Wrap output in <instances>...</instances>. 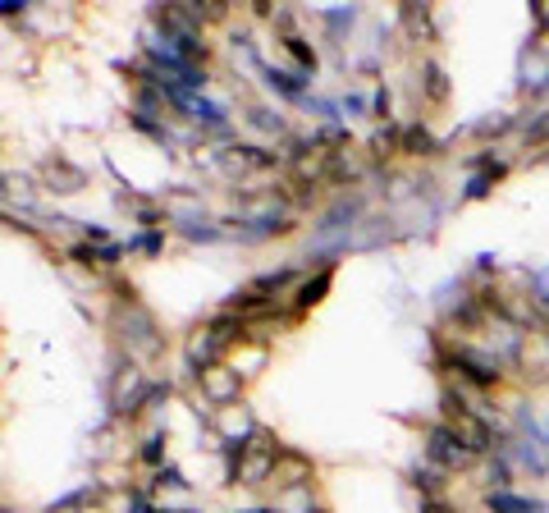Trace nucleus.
Here are the masks:
<instances>
[{
    "label": "nucleus",
    "instance_id": "f257e3e1",
    "mask_svg": "<svg viewBox=\"0 0 549 513\" xmlns=\"http://www.w3.org/2000/svg\"><path fill=\"white\" fill-rule=\"evenodd\" d=\"M238 330H243V317H238V312H220V317H211L193 339H188V367H193L197 376H206L211 367H220V358H225V349L238 339Z\"/></svg>",
    "mask_w": 549,
    "mask_h": 513
},
{
    "label": "nucleus",
    "instance_id": "f03ea898",
    "mask_svg": "<svg viewBox=\"0 0 549 513\" xmlns=\"http://www.w3.org/2000/svg\"><path fill=\"white\" fill-rule=\"evenodd\" d=\"M444 422L463 436V445L472 449V454H490L495 449V426H490V417H481L476 408H467L463 404V394L458 390H444Z\"/></svg>",
    "mask_w": 549,
    "mask_h": 513
},
{
    "label": "nucleus",
    "instance_id": "7ed1b4c3",
    "mask_svg": "<svg viewBox=\"0 0 549 513\" xmlns=\"http://www.w3.org/2000/svg\"><path fill=\"white\" fill-rule=\"evenodd\" d=\"M284 459V445L270 431H252L248 445H243V459H238V472L234 481L238 486H261V481L275 477V468H280Z\"/></svg>",
    "mask_w": 549,
    "mask_h": 513
},
{
    "label": "nucleus",
    "instance_id": "20e7f679",
    "mask_svg": "<svg viewBox=\"0 0 549 513\" xmlns=\"http://www.w3.org/2000/svg\"><path fill=\"white\" fill-rule=\"evenodd\" d=\"M119 339H124V349L133 353V358H151V353L165 349L161 339V326H156V317H151L142 303H124L119 307Z\"/></svg>",
    "mask_w": 549,
    "mask_h": 513
},
{
    "label": "nucleus",
    "instance_id": "39448f33",
    "mask_svg": "<svg viewBox=\"0 0 549 513\" xmlns=\"http://www.w3.org/2000/svg\"><path fill=\"white\" fill-rule=\"evenodd\" d=\"M426 459H431L435 468H444V472H463L476 454L463 445V436H458L449 422H435L431 431H426Z\"/></svg>",
    "mask_w": 549,
    "mask_h": 513
},
{
    "label": "nucleus",
    "instance_id": "423d86ee",
    "mask_svg": "<svg viewBox=\"0 0 549 513\" xmlns=\"http://www.w3.org/2000/svg\"><path fill=\"white\" fill-rule=\"evenodd\" d=\"M444 367H453L458 372V381L463 385H476V390H490V385H499V358H485V353L476 349H449L444 353Z\"/></svg>",
    "mask_w": 549,
    "mask_h": 513
},
{
    "label": "nucleus",
    "instance_id": "0eeeda50",
    "mask_svg": "<svg viewBox=\"0 0 549 513\" xmlns=\"http://www.w3.org/2000/svg\"><path fill=\"white\" fill-rule=\"evenodd\" d=\"M280 161V152H261L252 142H234L220 152V170L225 175H252V170H270V165Z\"/></svg>",
    "mask_w": 549,
    "mask_h": 513
},
{
    "label": "nucleus",
    "instance_id": "6e6552de",
    "mask_svg": "<svg viewBox=\"0 0 549 513\" xmlns=\"http://www.w3.org/2000/svg\"><path fill=\"white\" fill-rule=\"evenodd\" d=\"M197 381H202V394H206V399H211L216 408L234 404L238 390H243V376H238L234 367H225V362H220V367H211L206 376H197Z\"/></svg>",
    "mask_w": 549,
    "mask_h": 513
},
{
    "label": "nucleus",
    "instance_id": "1a4fd4ad",
    "mask_svg": "<svg viewBox=\"0 0 549 513\" xmlns=\"http://www.w3.org/2000/svg\"><path fill=\"white\" fill-rule=\"evenodd\" d=\"M330 280H334V271L330 266H321V271L312 275V280H302L298 289H293V317H302L307 307H316L325 294H330Z\"/></svg>",
    "mask_w": 549,
    "mask_h": 513
},
{
    "label": "nucleus",
    "instance_id": "9d476101",
    "mask_svg": "<svg viewBox=\"0 0 549 513\" xmlns=\"http://www.w3.org/2000/svg\"><path fill=\"white\" fill-rule=\"evenodd\" d=\"M275 486H284V491H298L302 481H312V463L302 459V454H293V449H284V459H280V468H275Z\"/></svg>",
    "mask_w": 549,
    "mask_h": 513
},
{
    "label": "nucleus",
    "instance_id": "9b49d317",
    "mask_svg": "<svg viewBox=\"0 0 549 513\" xmlns=\"http://www.w3.org/2000/svg\"><path fill=\"white\" fill-rule=\"evenodd\" d=\"M46 184H51V193H78L87 179H83V170H78V165H69V161H60V156H55V161H46Z\"/></svg>",
    "mask_w": 549,
    "mask_h": 513
},
{
    "label": "nucleus",
    "instance_id": "f8f14e48",
    "mask_svg": "<svg viewBox=\"0 0 549 513\" xmlns=\"http://www.w3.org/2000/svg\"><path fill=\"white\" fill-rule=\"evenodd\" d=\"M399 152H408V156H431V152H440V142L431 138V129H426V124H403Z\"/></svg>",
    "mask_w": 549,
    "mask_h": 513
},
{
    "label": "nucleus",
    "instance_id": "ddd939ff",
    "mask_svg": "<svg viewBox=\"0 0 549 513\" xmlns=\"http://www.w3.org/2000/svg\"><path fill=\"white\" fill-rule=\"evenodd\" d=\"M69 257H78L83 266H115L119 257H124V243H78V248H69Z\"/></svg>",
    "mask_w": 549,
    "mask_h": 513
},
{
    "label": "nucleus",
    "instance_id": "4468645a",
    "mask_svg": "<svg viewBox=\"0 0 549 513\" xmlns=\"http://www.w3.org/2000/svg\"><path fill=\"white\" fill-rule=\"evenodd\" d=\"M444 477H449V472L444 468H435L431 459H426V468H412V486H417L421 491V500H440V491H444Z\"/></svg>",
    "mask_w": 549,
    "mask_h": 513
},
{
    "label": "nucleus",
    "instance_id": "2eb2a0df",
    "mask_svg": "<svg viewBox=\"0 0 549 513\" xmlns=\"http://www.w3.org/2000/svg\"><path fill=\"white\" fill-rule=\"evenodd\" d=\"M261 78H266V88L280 92V97H302V88H307L298 74H289V69H275V65H261Z\"/></svg>",
    "mask_w": 549,
    "mask_h": 513
},
{
    "label": "nucleus",
    "instance_id": "dca6fc26",
    "mask_svg": "<svg viewBox=\"0 0 549 513\" xmlns=\"http://www.w3.org/2000/svg\"><path fill=\"white\" fill-rule=\"evenodd\" d=\"M485 509L490 513H540V504L522 500V495H508V491H485Z\"/></svg>",
    "mask_w": 549,
    "mask_h": 513
},
{
    "label": "nucleus",
    "instance_id": "f3484780",
    "mask_svg": "<svg viewBox=\"0 0 549 513\" xmlns=\"http://www.w3.org/2000/svg\"><path fill=\"white\" fill-rule=\"evenodd\" d=\"M421 88H426V101H444V97H449V78H444V69L435 65V60L421 65Z\"/></svg>",
    "mask_w": 549,
    "mask_h": 513
},
{
    "label": "nucleus",
    "instance_id": "a211bd4d",
    "mask_svg": "<svg viewBox=\"0 0 549 513\" xmlns=\"http://www.w3.org/2000/svg\"><path fill=\"white\" fill-rule=\"evenodd\" d=\"M284 51H289L293 60H298L302 69H307V74H312V69H316V51H312V46H307V37L289 33V37H284Z\"/></svg>",
    "mask_w": 549,
    "mask_h": 513
},
{
    "label": "nucleus",
    "instance_id": "6ab92c4d",
    "mask_svg": "<svg viewBox=\"0 0 549 513\" xmlns=\"http://www.w3.org/2000/svg\"><path fill=\"white\" fill-rule=\"evenodd\" d=\"M248 124H252V129H261V133H284V120L270 106H252L248 110Z\"/></svg>",
    "mask_w": 549,
    "mask_h": 513
},
{
    "label": "nucleus",
    "instance_id": "aec40b11",
    "mask_svg": "<svg viewBox=\"0 0 549 513\" xmlns=\"http://www.w3.org/2000/svg\"><path fill=\"white\" fill-rule=\"evenodd\" d=\"M92 495H97V491H92V486H83V491L65 495V500H55V504H51V509H46V513H83V509H87V500H92Z\"/></svg>",
    "mask_w": 549,
    "mask_h": 513
},
{
    "label": "nucleus",
    "instance_id": "412c9836",
    "mask_svg": "<svg viewBox=\"0 0 549 513\" xmlns=\"http://www.w3.org/2000/svg\"><path fill=\"white\" fill-rule=\"evenodd\" d=\"M138 459L151 463V468H165V440L161 436H147V440H142V449H138Z\"/></svg>",
    "mask_w": 549,
    "mask_h": 513
},
{
    "label": "nucleus",
    "instance_id": "4be33fe9",
    "mask_svg": "<svg viewBox=\"0 0 549 513\" xmlns=\"http://www.w3.org/2000/svg\"><path fill=\"white\" fill-rule=\"evenodd\" d=\"M504 170H508V165H495V170H485V175H476L472 184H467V197H485V193H490V184H495V179L504 175Z\"/></svg>",
    "mask_w": 549,
    "mask_h": 513
},
{
    "label": "nucleus",
    "instance_id": "5701e85b",
    "mask_svg": "<svg viewBox=\"0 0 549 513\" xmlns=\"http://www.w3.org/2000/svg\"><path fill=\"white\" fill-rule=\"evenodd\" d=\"M485 481H490V491H508V486H513V481H508V463L495 459L490 463V472H485Z\"/></svg>",
    "mask_w": 549,
    "mask_h": 513
},
{
    "label": "nucleus",
    "instance_id": "b1692460",
    "mask_svg": "<svg viewBox=\"0 0 549 513\" xmlns=\"http://www.w3.org/2000/svg\"><path fill=\"white\" fill-rule=\"evenodd\" d=\"M156 486H174V491H183L188 481H183L179 468H161V472H156Z\"/></svg>",
    "mask_w": 549,
    "mask_h": 513
},
{
    "label": "nucleus",
    "instance_id": "393cba45",
    "mask_svg": "<svg viewBox=\"0 0 549 513\" xmlns=\"http://www.w3.org/2000/svg\"><path fill=\"white\" fill-rule=\"evenodd\" d=\"M545 138H549V110L540 115V120L527 124V142H545Z\"/></svg>",
    "mask_w": 549,
    "mask_h": 513
},
{
    "label": "nucleus",
    "instance_id": "a878e982",
    "mask_svg": "<svg viewBox=\"0 0 549 513\" xmlns=\"http://www.w3.org/2000/svg\"><path fill=\"white\" fill-rule=\"evenodd\" d=\"M353 19H357L353 10H325V23H330V28H353Z\"/></svg>",
    "mask_w": 549,
    "mask_h": 513
},
{
    "label": "nucleus",
    "instance_id": "bb28decb",
    "mask_svg": "<svg viewBox=\"0 0 549 513\" xmlns=\"http://www.w3.org/2000/svg\"><path fill=\"white\" fill-rule=\"evenodd\" d=\"M138 248L147 252V257H156V252H161V234H156V230H151V234H142V239H138Z\"/></svg>",
    "mask_w": 549,
    "mask_h": 513
},
{
    "label": "nucleus",
    "instance_id": "cd10ccee",
    "mask_svg": "<svg viewBox=\"0 0 549 513\" xmlns=\"http://www.w3.org/2000/svg\"><path fill=\"white\" fill-rule=\"evenodd\" d=\"M531 14H536V23L549 33V0H536V5H531Z\"/></svg>",
    "mask_w": 549,
    "mask_h": 513
},
{
    "label": "nucleus",
    "instance_id": "c85d7f7f",
    "mask_svg": "<svg viewBox=\"0 0 549 513\" xmlns=\"http://www.w3.org/2000/svg\"><path fill=\"white\" fill-rule=\"evenodd\" d=\"M0 14H5V19H14V14H23V0H0Z\"/></svg>",
    "mask_w": 549,
    "mask_h": 513
},
{
    "label": "nucleus",
    "instance_id": "c756f323",
    "mask_svg": "<svg viewBox=\"0 0 549 513\" xmlns=\"http://www.w3.org/2000/svg\"><path fill=\"white\" fill-rule=\"evenodd\" d=\"M385 115H389V92L380 88V92H376V120H385Z\"/></svg>",
    "mask_w": 549,
    "mask_h": 513
},
{
    "label": "nucleus",
    "instance_id": "7c9ffc66",
    "mask_svg": "<svg viewBox=\"0 0 549 513\" xmlns=\"http://www.w3.org/2000/svg\"><path fill=\"white\" fill-rule=\"evenodd\" d=\"M248 513H275V509H248Z\"/></svg>",
    "mask_w": 549,
    "mask_h": 513
},
{
    "label": "nucleus",
    "instance_id": "2f4dec72",
    "mask_svg": "<svg viewBox=\"0 0 549 513\" xmlns=\"http://www.w3.org/2000/svg\"><path fill=\"white\" fill-rule=\"evenodd\" d=\"M307 513H325V509H307Z\"/></svg>",
    "mask_w": 549,
    "mask_h": 513
},
{
    "label": "nucleus",
    "instance_id": "473e14b6",
    "mask_svg": "<svg viewBox=\"0 0 549 513\" xmlns=\"http://www.w3.org/2000/svg\"><path fill=\"white\" fill-rule=\"evenodd\" d=\"M545 440H549V426H545Z\"/></svg>",
    "mask_w": 549,
    "mask_h": 513
},
{
    "label": "nucleus",
    "instance_id": "72a5a7b5",
    "mask_svg": "<svg viewBox=\"0 0 549 513\" xmlns=\"http://www.w3.org/2000/svg\"><path fill=\"white\" fill-rule=\"evenodd\" d=\"M5 513H14V509H5Z\"/></svg>",
    "mask_w": 549,
    "mask_h": 513
},
{
    "label": "nucleus",
    "instance_id": "f704fd0d",
    "mask_svg": "<svg viewBox=\"0 0 549 513\" xmlns=\"http://www.w3.org/2000/svg\"><path fill=\"white\" fill-rule=\"evenodd\" d=\"M540 513H545V509H540Z\"/></svg>",
    "mask_w": 549,
    "mask_h": 513
}]
</instances>
